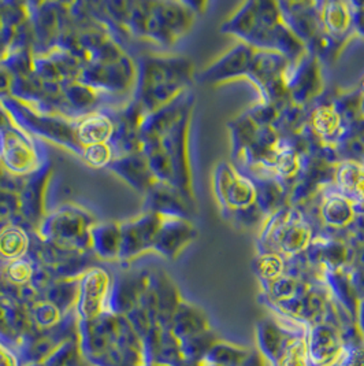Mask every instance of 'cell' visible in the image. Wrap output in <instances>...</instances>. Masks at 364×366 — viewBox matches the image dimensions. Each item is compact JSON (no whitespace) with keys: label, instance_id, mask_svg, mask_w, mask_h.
<instances>
[{"label":"cell","instance_id":"1","mask_svg":"<svg viewBox=\"0 0 364 366\" xmlns=\"http://www.w3.org/2000/svg\"><path fill=\"white\" fill-rule=\"evenodd\" d=\"M223 31L241 37L247 44L261 50L280 52L298 58L304 50L303 41L290 31L278 4L249 1L223 26Z\"/></svg>","mask_w":364,"mask_h":366},{"label":"cell","instance_id":"2","mask_svg":"<svg viewBox=\"0 0 364 366\" xmlns=\"http://www.w3.org/2000/svg\"><path fill=\"white\" fill-rule=\"evenodd\" d=\"M116 22L134 36L159 44H173L188 34L195 24V10L185 3H128Z\"/></svg>","mask_w":364,"mask_h":366},{"label":"cell","instance_id":"3","mask_svg":"<svg viewBox=\"0 0 364 366\" xmlns=\"http://www.w3.org/2000/svg\"><path fill=\"white\" fill-rule=\"evenodd\" d=\"M193 67L183 58L149 56L138 70L136 104L146 113H155L178 99L182 89L191 83Z\"/></svg>","mask_w":364,"mask_h":366},{"label":"cell","instance_id":"4","mask_svg":"<svg viewBox=\"0 0 364 366\" xmlns=\"http://www.w3.org/2000/svg\"><path fill=\"white\" fill-rule=\"evenodd\" d=\"M91 218L79 207H61L44 218L40 227L46 243L64 250H80L91 243Z\"/></svg>","mask_w":364,"mask_h":366},{"label":"cell","instance_id":"5","mask_svg":"<svg viewBox=\"0 0 364 366\" xmlns=\"http://www.w3.org/2000/svg\"><path fill=\"white\" fill-rule=\"evenodd\" d=\"M0 164L9 174L18 179L36 174L41 169L32 137L7 119L0 124Z\"/></svg>","mask_w":364,"mask_h":366},{"label":"cell","instance_id":"6","mask_svg":"<svg viewBox=\"0 0 364 366\" xmlns=\"http://www.w3.org/2000/svg\"><path fill=\"white\" fill-rule=\"evenodd\" d=\"M311 227L298 213L278 214L270 222L266 239L271 240L275 254L296 255L311 242Z\"/></svg>","mask_w":364,"mask_h":366},{"label":"cell","instance_id":"7","mask_svg":"<svg viewBox=\"0 0 364 366\" xmlns=\"http://www.w3.org/2000/svg\"><path fill=\"white\" fill-rule=\"evenodd\" d=\"M214 188L221 206L226 210H247L256 200L255 185L226 162L216 167Z\"/></svg>","mask_w":364,"mask_h":366},{"label":"cell","instance_id":"8","mask_svg":"<svg viewBox=\"0 0 364 366\" xmlns=\"http://www.w3.org/2000/svg\"><path fill=\"white\" fill-rule=\"evenodd\" d=\"M163 214L151 212L129 222L119 224L121 243L118 258L132 259L144 251L153 249L156 236L163 222Z\"/></svg>","mask_w":364,"mask_h":366},{"label":"cell","instance_id":"9","mask_svg":"<svg viewBox=\"0 0 364 366\" xmlns=\"http://www.w3.org/2000/svg\"><path fill=\"white\" fill-rule=\"evenodd\" d=\"M305 343L310 366H334L344 350L340 327L328 321L310 327Z\"/></svg>","mask_w":364,"mask_h":366},{"label":"cell","instance_id":"10","mask_svg":"<svg viewBox=\"0 0 364 366\" xmlns=\"http://www.w3.org/2000/svg\"><path fill=\"white\" fill-rule=\"evenodd\" d=\"M110 297V277L100 267L89 269L79 285L77 312L88 322L96 320L107 307Z\"/></svg>","mask_w":364,"mask_h":366},{"label":"cell","instance_id":"11","mask_svg":"<svg viewBox=\"0 0 364 366\" xmlns=\"http://www.w3.org/2000/svg\"><path fill=\"white\" fill-rule=\"evenodd\" d=\"M193 236L195 228L185 218L165 216L153 250L159 251L166 257H176L188 243H191Z\"/></svg>","mask_w":364,"mask_h":366},{"label":"cell","instance_id":"12","mask_svg":"<svg viewBox=\"0 0 364 366\" xmlns=\"http://www.w3.org/2000/svg\"><path fill=\"white\" fill-rule=\"evenodd\" d=\"M76 134L84 149L95 144H107L116 134V119L103 110H95L76 119Z\"/></svg>","mask_w":364,"mask_h":366},{"label":"cell","instance_id":"13","mask_svg":"<svg viewBox=\"0 0 364 366\" xmlns=\"http://www.w3.org/2000/svg\"><path fill=\"white\" fill-rule=\"evenodd\" d=\"M319 22L323 34L331 39H344L355 28V6L345 1H329L318 4Z\"/></svg>","mask_w":364,"mask_h":366},{"label":"cell","instance_id":"14","mask_svg":"<svg viewBox=\"0 0 364 366\" xmlns=\"http://www.w3.org/2000/svg\"><path fill=\"white\" fill-rule=\"evenodd\" d=\"M168 330L178 342L193 337L199 333L210 331L207 320L204 318L199 309L183 303L178 305Z\"/></svg>","mask_w":364,"mask_h":366},{"label":"cell","instance_id":"15","mask_svg":"<svg viewBox=\"0 0 364 366\" xmlns=\"http://www.w3.org/2000/svg\"><path fill=\"white\" fill-rule=\"evenodd\" d=\"M340 194L345 197L355 209L364 206V165L348 162L337 172Z\"/></svg>","mask_w":364,"mask_h":366},{"label":"cell","instance_id":"16","mask_svg":"<svg viewBox=\"0 0 364 366\" xmlns=\"http://www.w3.org/2000/svg\"><path fill=\"white\" fill-rule=\"evenodd\" d=\"M29 244V236L21 227L7 224L0 228V259L10 262L25 257Z\"/></svg>","mask_w":364,"mask_h":366},{"label":"cell","instance_id":"17","mask_svg":"<svg viewBox=\"0 0 364 366\" xmlns=\"http://www.w3.org/2000/svg\"><path fill=\"white\" fill-rule=\"evenodd\" d=\"M91 243L96 254L106 259L119 257V243H121V231L119 224L107 222L93 225L91 229Z\"/></svg>","mask_w":364,"mask_h":366},{"label":"cell","instance_id":"18","mask_svg":"<svg viewBox=\"0 0 364 366\" xmlns=\"http://www.w3.org/2000/svg\"><path fill=\"white\" fill-rule=\"evenodd\" d=\"M322 217L330 227L341 228L352 221L355 216V207L341 194H331L322 203Z\"/></svg>","mask_w":364,"mask_h":366},{"label":"cell","instance_id":"19","mask_svg":"<svg viewBox=\"0 0 364 366\" xmlns=\"http://www.w3.org/2000/svg\"><path fill=\"white\" fill-rule=\"evenodd\" d=\"M251 350L243 349L226 342H216L203 360L216 366H240L244 364Z\"/></svg>","mask_w":364,"mask_h":366},{"label":"cell","instance_id":"20","mask_svg":"<svg viewBox=\"0 0 364 366\" xmlns=\"http://www.w3.org/2000/svg\"><path fill=\"white\" fill-rule=\"evenodd\" d=\"M311 119H313L315 131L323 137H333L343 128L340 113L330 104L318 107L313 113Z\"/></svg>","mask_w":364,"mask_h":366},{"label":"cell","instance_id":"21","mask_svg":"<svg viewBox=\"0 0 364 366\" xmlns=\"http://www.w3.org/2000/svg\"><path fill=\"white\" fill-rule=\"evenodd\" d=\"M253 269L263 284L271 283L286 273L285 261L275 252H262L256 262H253Z\"/></svg>","mask_w":364,"mask_h":366},{"label":"cell","instance_id":"22","mask_svg":"<svg viewBox=\"0 0 364 366\" xmlns=\"http://www.w3.org/2000/svg\"><path fill=\"white\" fill-rule=\"evenodd\" d=\"M1 276L4 277V280L9 285H16V287L25 285L32 282V277H34L32 262L25 257L10 261L3 269Z\"/></svg>","mask_w":364,"mask_h":366},{"label":"cell","instance_id":"23","mask_svg":"<svg viewBox=\"0 0 364 366\" xmlns=\"http://www.w3.org/2000/svg\"><path fill=\"white\" fill-rule=\"evenodd\" d=\"M305 335L295 337L274 366H310Z\"/></svg>","mask_w":364,"mask_h":366},{"label":"cell","instance_id":"24","mask_svg":"<svg viewBox=\"0 0 364 366\" xmlns=\"http://www.w3.org/2000/svg\"><path fill=\"white\" fill-rule=\"evenodd\" d=\"M34 320L43 325V327H50L52 324L56 322L59 318V312L58 307L51 302V303H40L34 307Z\"/></svg>","mask_w":364,"mask_h":366},{"label":"cell","instance_id":"25","mask_svg":"<svg viewBox=\"0 0 364 366\" xmlns=\"http://www.w3.org/2000/svg\"><path fill=\"white\" fill-rule=\"evenodd\" d=\"M240 366H266V360L259 351H251L248 358Z\"/></svg>","mask_w":364,"mask_h":366},{"label":"cell","instance_id":"26","mask_svg":"<svg viewBox=\"0 0 364 366\" xmlns=\"http://www.w3.org/2000/svg\"><path fill=\"white\" fill-rule=\"evenodd\" d=\"M362 86H363V91H364V80H363V84H362Z\"/></svg>","mask_w":364,"mask_h":366}]
</instances>
